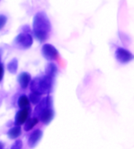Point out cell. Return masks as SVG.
<instances>
[{
	"instance_id": "1",
	"label": "cell",
	"mask_w": 134,
	"mask_h": 149,
	"mask_svg": "<svg viewBox=\"0 0 134 149\" xmlns=\"http://www.w3.org/2000/svg\"><path fill=\"white\" fill-rule=\"evenodd\" d=\"M51 22L49 19L47 14L45 12L40 11L35 14L32 22L33 33L35 38L43 43L48 38L49 33H50Z\"/></svg>"
},
{
	"instance_id": "2",
	"label": "cell",
	"mask_w": 134,
	"mask_h": 149,
	"mask_svg": "<svg viewBox=\"0 0 134 149\" xmlns=\"http://www.w3.org/2000/svg\"><path fill=\"white\" fill-rule=\"evenodd\" d=\"M29 84L32 92L39 95H45V94H48L52 91L53 79L46 75L43 77H38L30 82Z\"/></svg>"
},
{
	"instance_id": "3",
	"label": "cell",
	"mask_w": 134,
	"mask_h": 149,
	"mask_svg": "<svg viewBox=\"0 0 134 149\" xmlns=\"http://www.w3.org/2000/svg\"><path fill=\"white\" fill-rule=\"evenodd\" d=\"M33 43V38L28 33H22L14 39V45L16 48L25 50L30 48Z\"/></svg>"
},
{
	"instance_id": "4",
	"label": "cell",
	"mask_w": 134,
	"mask_h": 149,
	"mask_svg": "<svg viewBox=\"0 0 134 149\" xmlns=\"http://www.w3.org/2000/svg\"><path fill=\"white\" fill-rule=\"evenodd\" d=\"M115 58L120 63L126 64L133 61V54L126 49L118 47L115 51Z\"/></svg>"
},
{
	"instance_id": "5",
	"label": "cell",
	"mask_w": 134,
	"mask_h": 149,
	"mask_svg": "<svg viewBox=\"0 0 134 149\" xmlns=\"http://www.w3.org/2000/svg\"><path fill=\"white\" fill-rule=\"evenodd\" d=\"M42 54H43V57L49 61L56 60L58 57L57 49L49 43H46L43 45L42 47Z\"/></svg>"
},
{
	"instance_id": "6",
	"label": "cell",
	"mask_w": 134,
	"mask_h": 149,
	"mask_svg": "<svg viewBox=\"0 0 134 149\" xmlns=\"http://www.w3.org/2000/svg\"><path fill=\"white\" fill-rule=\"evenodd\" d=\"M52 103H53V100H52V98L49 95L42 99L39 101V103L36 104L37 106H36L35 110V114H37L38 116V114H40L43 110L48 108V107H52Z\"/></svg>"
},
{
	"instance_id": "7",
	"label": "cell",
	"mask_w": 134,
	"mask_h": 149,
	"mask_svg": "<svg viewBox=\"0 0 134 149\" xmlns=\"http://www.w3.org/2000/svg\"><path fill=\"white\" fill-rule=\"evenodd\" d=\"M38 117H39L41 122H43V124L48 125L50 123L51 121L54 119V110L52 109V107H48V108L45 109L38 114Z\"/></svg>"
},
{
	"instance_id": "8",
	"label": "cell",
	"mask_w": 134,
	"mask_h": 149,
	"mask_svg": "<svg viewBox=\"0 0 134 149\" xmlns=\"http://www.w3.org/2000/svg\"><path fill=\"white\" fill-rule=\"evenodd\" d=\"M29 116L28 109H21L16 113L15 117V124L16 125H21L26 122Z\"/></svg>"
},
{
	"instance_id": "9",
	"label": "cell",
	"mask_w": 134,
	"mask_h": 149,
	"mask_svg": "<svg viewBox=\"0 0 134 149\" xmlns=\"http://www.w3.org/2000/svg\"><path fill=\"white\" fill-rule=\"evenodd\" d=\"M43 137V131L40 130H36L33 132L28 139V145L31 148H34L40 141Z\"/></svg>"
},
{
	"instance_id": "10",
	"label": "cell",
	"mask_w": 134,
	"mask_h": 149,
	"mask_svg": "<svg viewBox=\"0 0 134 149\" xmlns=\"http://www.w3.org/2000/svg\"><path fill=\"white\" fill-rule=\"evenodd\" d=\"M32 81V77L28 73L26 72H23V73H20L17 78V81H18L20 86L22 88H27V86L29 85L30 82Z\"/></svg>"
},
{
	"instance_id": "11",
	"label": "cell",
	"mask_w": 134,
	"mask_h": 149,
	"mask_svg": "<svg viewBox=\"0 0 134 149\" xmlns=\"http://www.w3.org/2000/svg\"><path fill=\"white\" fill-rule=\"evenodd\" d=\"M57 71H58L57 66L54 63H50L46 65V70H45V75L54 79L57 73Z\"/></svg>"
},
{
	"instance_id": "12",
	"label": "cell",
	"mask_w": 134,
	"mask_h": 149,
	"mask_svg": "<svg viewBox=\"0 0 134 149\" xmlns=\"http://www.w3.org/2000/svg\"><path fill=\"white\" fill-rule=\"evenodd\" d=\"M17 103H18L19 108L21 109H29L30 108V101L29 99L26 95H21L19 97L18 100H17Z\"/></svg>"
},
{
	"instance_id": "13",
	"label": "cell",
	"mask_w": 134,
	"mask_h": 149,
	"mask_svg": "<svg viewBox=\"0 0 134 149\" xmlns=\"http://www.w3.org/2000/svg\"><path fill=\"white\" fill-rule=\"evenodd\" d=\"M21 134V129L20 127V125H16V126L11 128L7 133L10 139H13V140H15L17 137H19Z\"/></svg>"
},
{
	"instance_id": "14",
	"label": "cell",
	"mask_w": 134,
	"mask_h": 149,
	"mask_svg": "<svg viewBox=\"0 0 134 149\" xmlns=\"http://www.w3.org/2000/svg\"><path fill=\"white\" fill-rule=\"evenodd\" d=\"M38 122V119L37 118H27L26 122H24V130L25 131H30L32 130L34 126L37 125Z\"/></svg>"
},
{
	"instance_id": "15",
	"label": "cell",
	"mask_w": 134,
	"mask_h": 149,
	"mask_svg": "<svg viewBox=\"0 0 134 149\" xmlns=\"http://www.w3.org/2000/svg\"><path fill=\"white\" fill-rule=\"evenodd\" d=\"M7 69L8 71L12 74H15L18 69V60L16 58H14L13 59L10 61V63L7 65Z\"/></svg>"
},
{
	"instance_id": "16",
	"label": "cell",
	"mask_w": 134,
	"mask_h": 149,
	"mask_svg": "<svg viewBox=\"0 0 134 149\" xmlns=\"http://www.w3.org/2000/svg\"><path fill=\"white\" fill-rule=\"evenodd\" d=\"M42 95H39V94H37V93H35V92H32L29 95V101L33 104H38L39 103V101L42 100Z\"/></svg>"
},
{
	"instance_id": "17",
	"label": "cell",
	"mask_w": 134,
	"mask_h": 149,
	"mask_svg": "<svg viewBox=\"0 0 134 149\" xmlns=\"http://www.w3.org/2000/svg\"><path fill=\"white\" fill-rule=\"evenodd\" d=\"M7 22V17L4 14H0V30L4 28Z\"/></svg>"
},
{
	"instance_id": "18",
	"label": "cell",
	"mask_w": 134,
	"mask_h": 149,
	"mask_svg": "<svg viewBox=\"0 0 134 149\" xmlns=\"http://www.w3.org/2000/svg\"><path fill=\"white\" fill-rule=\"evenodd\" d=\"M22 147H23V142L21 140H17L13 144L11 149H22Z\"/></svg>"
},
{
	"instance_id": "19",
	"label": "cell",
	"mask_w": 134,
	"mask_h": 149,
	"mask_svg": "<svg viewBox=\"0 0 134 149\" xmlns=\"http://www.w3.org/2000/svg\"><path fill=\"white\" fill-rule=\"evenodd\" d=\"M3 76H4V67L3 64H0V82L2 81Z\"/></svg>"
},
{
	"instance_id": "20",
	"label": "cell",
	"mask_w": 134,
	"mask_h": 149,
	"mask_svg": "<svg viewBox=\"0 0 134 149\" xmlns=\"http://www.w3.org/2000/svg\"><path fill=\"white\" fill-rule=\"evenodd\" d=\"M3 148H4V144L2 142H0V149H3Z\"/></svg>"
},
{
	"instance_id": "21",
	"label": "cell",
	"mask_w": 134,
	"mask_h": 149,
	"mask_svg": "<svg viewBox=\"0 0 134 149\" xmlns=\"http://www.w3.org/2000/svg\"><path fill=\"white\" fill-rule=\"evenodd\" d=\"M2 54H3V51H2V49H0V61H1V58H2Z\"/></svg>"
}]
</instances>
